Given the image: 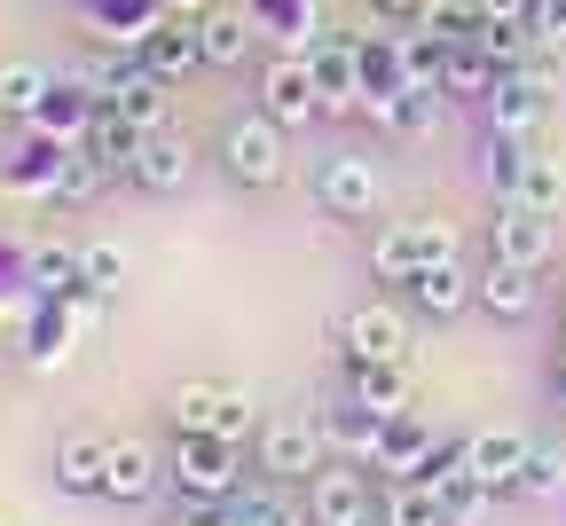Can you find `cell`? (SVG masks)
Here are the masks:
<instances>
[{
	"label": "cell",
	"mask_w": 566,
	"mask_h": 526,
	"mask_svg": "<svg viewBox=\"0 0 566 526\" xmlns=\"http://www.w3.org/2000/svg\"><path fill=\"white\" fill-rule=\"evenodd\" d=\"M174 487L197 495V503H229V495L244 487V472H237V440H229V432H181Z\"/></svg>",
	"instance_id": "1"
},
{
	"label": "cell",
	"mask_w": 566,
	"mask_h": 526,
	"mask_svg": "<svg viewBox=\"0 0 566 526\" xmlns=\"http://www.w3.org/2000/svg\"><path fill=\"white\" fill-rule=\"evenodd\" d=\"M221 166H229V181H244V189H275L283 181V126L260 111V118H237L229 134H221Z\"/></svg>",
	"instance_id": "2"
},
{
	"label": "cell",
	"mask_w": 566,
	"mask_h": 526,
	"mask_svg": "<svg viewBox=\"0 0 566 526\" xmlns=\"http://www.w3.org/2000/svg\"><path fill=\"white\" fill-rule=\"evenodd\" d=\"M323 448H331V432H323V424L283 417V424H268V432H260V472H268V480H283V487H292V480H315V472L331 464Z\"/></svg>",
	"instance_id": "3"
},
{
	"label": "cell",
	"mask_w": 566,
	"mask_h": 526,
	"mask_svg": "<svg viewBox=\"0 0 566 526\" xmlns=\"http://www.w3.org/2000/svg\"><path fill=\"white\" fill-rule=\"evenodd\" d=\"M370 518V464H323L307 480V526H363Z\"/></svg>",
	"instance_id": "4"
},
{
	"label": "cell",
	"mask_w": 566,
	"mask_h": 526,
	"mask_svg": "<svg viewBox=\"0 0 566 526\" xmlns=\"http://www.w3.org/2000/svg\"><path fill=\"white\" fill-rule=\"evenodd\" d=\"M441 260H457V236L441 229V220H409V229L378 236V275H386V283H409V275L441 267Z\"/></svg>",
	"instance_id": "5"
},
{
	"label": "cell",
	"mask_w": 566,
	"mask_h": 526,
	"mask_svg": "<svg viewBox=\"0 0 566 526\" xmlns=\"http://www.w3.org/2000/svg\"><path fill=\"white\" fill-rule=\"evenodd\" d=\"M260 111L275 126H307L323 111V87H315V63L307 55H275L268 63V80H260Z\"/></svg>",
	"instance_id": "6"
},
{
	"label": "cell",
	"mask_w": 566,
	"mask_h": 526,
	"mask_svg": "<svg viewBox=\"0 0 566 526\" xmlns=\"http://www.w3.org/2000/svg\"><path fill=\"white\" fill-rule=\"evenodd\" d=\"M174 424L181 432H229V440H244L252 432V393H237V386H181L174 393Z\"/></svg>",
	"instance_id": "7"
},
{
	"label": "cell",
	"mask_w": 566,
	"mask_h": 526,
	"mask_svg": "<svg viewBox=\"0 0 566 526\" xmlns=\"http://www.w3.org/2000/svg\"><path fill=\"white\" fill-rule=\"evenodd\" d=\"M142 63H150L166 87H181L189 71L205 63V24H197V17H158L150 40H142Z\"/></svg>",
	"instance_id": "8"
},
{
	"label": "cell",
	"mask_w": 566,
	"mask_h": 526,
	"mask_svg": "<svg viewBox=\"0 0 566 526\" xmlns=\"http://www.w3.org/2000/svg\"><path fill=\"white\" fill-rule=\"evenodd\" d=\"M495 260L504 267H543L551 260V212H535L527 197H504V212H495Z\"/></svg>",
	"instance_id": "9"
},
{
	"label": "cell",
	"mask_w": 566,
	"mask_h": 526,
	"mask_svg": "<svg viewBox=\"0 0 566 526\" xmlns=\"http://www.w3.org/2000/svg\"><path fill=\"white\" fill-rule=\"evenodd\" d=\"M346 361H409V315L401 307H354L346 315Z\"/></svg>",
	"instance_id": "10"
},
{
	"label": "cell",
	"mask_w": 566,
	"mask_h": 526,
	"mask_svg": "<svg viewBox=\"0 0 566 526\" xmlns=\"http://www.w3.org/2000/svg\"><path fill=\"white\" fill-rule=\"evenodd\" d=\"M315 63V87H323V111H363V48H346V40H315L307 48Z\"/></svg>",
	"instance_id": "11"
},
{
	"label": "cell",
	"mask_w": 566,
	"mask_h": 526,
	"mask_svg": "<svg viewBox=\"0 0 566 526\" xmlns=\"http://www.w3.org/2000/svg\"><path fill=\"white\" fill-rule=\"evenodd\" d=\"M543 80L535 71H495V87H488V118L504 126V134H535L543 126Z\"/></svg>",
	"instance_id": "12"
},
{
	"label": "cell",
	"mask_w": 566,
	"mask_h": 526,
	"mask_svg": "<svg viewBox=\"0 0 566 526\" xmlns=\"http://www.w3.org/2000/svg\"><path fill=\"white\" fill-rule=\"evenodd\" d=\"M401 291H409V307H417V315H433V323H449L457 307H472V298H480V283H464V267H457V260H441V267L409 275Z\"/></svg>",
	"instance_id": "13"
},
{
	"label": "cell",
	"mask_w": 566,
	"mask_h": 526,
	"mask_svg": "<svg viewBox=\"0 0 566 526\" xmlns=\"http://www.w3.org/2000/svg\"><path fill=\"white\" fill-rule=\"evenodd\" d=\"M323 204H331L338 220H370V212H378V173H370L363 158H331V166H323Z\"/></svg>",
	"instance_id": "14"
},
{
	"label": "cell",
	"mask_w": 566,
	"mask_h": 526,
	"mask_svg": "<svg viewBox=\"0 0 566 526\" xmlns=\"http://www.w3.org/2000/svg\"><path fill=\"white\" fill-rule=\"evenodd\" d=\"M103 495H111V503H150V495H158V456H150L142 440H111Z\"/></svg>",
	"instance_id": "15"
},
{
	"label": "cell",
	"mask_w": 566,
	"mask_h": 526,
	"mask_svg": "<svg viewBox=\"0 0 566 526\" xmlns=\"http://www.w3.org/2000/svg\"><path fill=\"white\" fill-rule=\"evenodd\" d=\"M80 149H95V158H103L111 173H134V149H142V126H134V118H126L118 103H95V118H87Z\"/></svg>",
	"instance_id": "16"
},
{
	"label": "cell",
	"mask_w": 566,
	"mask_h": 526,
	"mask_svg": "<svg viewBox=\"0 0 566 526\" xmlns=\"http://www.w3.org/2000/svg\"><path fill=\"white\" fill-rule=\"evenodd\" d=\"M480 307H488L495 323H527V315H535V267L488 260V275H480Z\"/></svg>",
	"instance_id": "17"
},
{
	"label": "cell",
	"mask_w": 566,
	"mask_h": 526,
	"mask_svg": "<svg viewBox=\"0 0 566 526\" xmlns=\"http://www.w3.org/2000/svg\"><path fill=\"white\" fill-rule=\"evenodd\" d=\"M134 181H142V189H158V197L181 189V181H189V141L166 134V126H158V134H142V149H134Z\"/></svg>",
	"instance_id": "18"
},
{
	"label": "cell",
	"mask_w": 566,
	"mask_h": 526,
	"mask_svg": "<svg viewBox=\"0 0 566 526\" xmlns=\"http://www.w3.org/2000/svg\"><path fill=\"white\" fill-rule=\"evenodd\" d=\"M346 378H354V401L378 409V417L409 409V361H346Z\"/></svg>",
	"instance_id": "19"
},
{
	"label": "cell",
	"mask_w": 566,
	"mask_h": 526,
	"mask_svg": "<svg viewBox=\"0 0 566 526\" xmlns=\"http://www.w3.org/2000/svg\"><path fill=\"white\" fill-rule=\"evenodd\" d=\"M527 448H535V440H520V432H472V472H480L495 495H504V487H520Z\"/></svg>",
	"instance_id": "20"
},
{
	"label": "cell",
	"mask_w": 566,
	"mask_h": 526,
	"mask_svg": "<svg viewBox=\"0 0 566 526\" xmlns=\"http://www.w3.org/2000/svg\"><path fill=\"white\" fill-rule=\"evenodd\" d=\"M424 456H433V440H424V424L401 409V417H386V440H378V472H394V480H417L424 472Z\"/></svg>",
	"instance_id": "21"
},
{
	"label": "cell",
	"mask_w": 566,
	"mask_h": 526,
	"mask_svg": "<svg viewBox=\"0 0 566 526\" xmlns=\"http://www.w3.org/2000/svg\"><path fill=\"white\" fill-rule=\"evenodd\" d=\"M24 275H32L40 298H80V291H87V260L63 252V244H40V252L24 260Z\"/></svg>",
	"instance_id": "22"
},
{
	"label": "cell",
	"mask_w": 566,
	"mask_h": 526,
	"mask_svg": "<svg viewBox=\"0 0 566 526\" xmlns=\"http://www.w3.org/2000/svg\"><path fill=\"white\" fill-rule=\"evenodd\" d=\"M103 472H111V440H63L55 448V480L71 495H103Z\"/></svg>",
	"instance_id": "23"
},
{
	"label": "cell",
	"mask_w": 566,
	"mask_h": 526,
	"mask_svg": "<svg viewBox=\"0 0 566 526\" xmlns=\"http://www.w3.org/2000/svg\"><path fill=\"white\" fill-rule=\"evenodd\" d=\"M386 526H449V503L433 480H394L386 495Z\"/></svg>",
	"instance_id": "24"
},
{
	"label": "cell",
	"mask_w": 566,
	"mask_h": 526,
	"mask_svg": "<svg viewBox=\"0 0 566 526\" xmlns=\"http://www.w3.org/2000/svg\"><path fill=\"white\" fill-rule=\"evenodd\" d=\"M323 432H331V440L346 448L354 464H378V440H386V417H378V409H363V401H346V409H338V417H331Z\"/></svg>",
	"instance_id": "25"
},
{
	"label": "cell",
	"mask_w": 566,
	"mask_h": 526,
	"mask_svg": "<svg viewBox=\"0 0 566 526\" xmlns=\"http://www.w3.org/2000/svg\"><path fill=\"white\" fill-rule=\"evenodd\" d=\"M87 118H95V87L80 80V87H48V103H40V118H32V126L63 141V134H87Z\"/></svg>",
	"instance_id": "26"
},
{
	"label": "cell",
	"mask_w": 566,
	"mask_h": 526,
	"mask_svg": "<svg viewBox=\"0 0 566 526\" xmlns=\"http://www.w3.org/2000/svg\"><path fill=\"white\" fill-rule=\"evenodd\" d=\"M441 87H449V95H488V87H495V63L480 55V40H449V55H441Z\"/></svg>",
	"instance_id": "27"
},
{
	"label": "cell",
	"mask_w": 566,
	"mask_h": 526,
	"mask_svg": "<svg viewBox=\"0 0 566 526\" xmlns=\"http://www.w3.org/2000/svg\"><path fill=\"white\" fill-rule=\"evenodd\" d=\"M48 71L40 63H0V111L9 118H40V103H48Z\"/></svg>",
	"instance_id": "28"
},
{
	"label": "cell",
	"mask_w": 566,
	"mask_h": 526,
	"mask_svg": "<svg viewBox=\"0 0 566 526\" xmlns=\"http://www.w3.org/2000/svg\"><path fill=\"white\" fill-rule=\"evenodd\" d=\"M103 181H111V166L95 158V149H63V173H55V204H87V197H103Z\"/></svg>",
	"instance_id": "29"
},
{
	"label": "cell",
	"mask_w": 566,
	"mask_h": 526,
	"mask_svg": "<svg viewBox=\"0 0 566 526\" xmlns=\"http://www.w3.org/2000/svg\"><path fill=\"white\" fill-rule=\"evenodd\" d=\"M441 503H449V526H480V518H488V503H495V487L464 464V472H449V480H441Z\"/></svg>",
	"instance_id": "30"
},
{
	"label": "cell",
	"mask_w": 566,
	"mask_h": 526,
	"mask_svg": "<svg viewBox=\"0 0 566 526\" xmlns=\"http://www.w3.org/2000/svg\"><path fill=\"white\" fill-rule=\"evenodd\" d=\"M378 118H386L394 134H433V126H441V87H401Z\"/></svg>",
	"instance_id": "31"
},
{
	"label": "cell",
	"mask_w": 566,
	"mask_h": 526,
	"mask_svg": "<svg viewBox=\"0 0 566 526\" xmlns=\"http://www.w3.org/2000/svg\"><path fill=\"white\" fill-rule=\"evenodd\" d=\"M205 24V63L212 71H237L244 63V48H252V24L244 17H197Z\"/></svg>",
	"instance_id": "32"
},
{
	"label": "cell",
	"mask_w": 566,
	"mask_h": 526,
	"mask_svg": "<svg viewBox=\"0 0 566 526\" xmlns=\"http://www.w3.org/2000/svg\"><path fill=\"white\" fill-rule=\"evenodd\" d=\"M118 111H126L142 134H158V126H166V80H158V71H142V80L118 95Z\"/></svg>",
	"instance_id": "33"
},
{
	"label": "cell",
	"mask_w": 566,
	"mask_h": 526,
	"mask_svg": "<svg viewBox=\"0 0 566 526\" xmlns=\"http://www.w3.org/2000/svg\"><path fill=\"white\" fill-rule=\"evenodd\" d=\"M229 518H237V526H300V511L283 503V495H268V487H252V495L237 487V495H229Z\"/></svg>",
	"instance_id": "34"
},
{
	"label": "cell",
	"mask_w": 566,
	"mask_h": 526,
	"mask_svg": "<svg viewBox=\"0 0 566 526\" xmlns=\"http://www.w3.org/2000/svg\"><path fill=\"white\" fill-rule=\"evenodd\" d=\"M566 487V448H527V464H520V495H558Z\"/></svg>",
	"instance_id": "35"
},
{
	"label": "cell",
	"mask_w": 566,
	"mask_h": 526,
	"mask_svg": "<svg viewBox=\"0 0 566 526\" xmlns=\"http://www.w3.org/2000/svg\"><path fill=\"white\" fill-rule=\"evenodd\" d=\"M488 181L504 189V197H520V181H527V158H520V134H504V126H495V141H488Z\"/></svg>",
	"instance_id": "36"
},
{
	"label": "cell",
	"mask_w": 566,
	"mask_h": 526,
	"mask_svg": "<svg viewBox=\"0 0 566 526\" xmlns=\"http://www.w3.org/2000/svg\"><path fill=\"white\" fill-rule=\"evenodd\" d=\"M520 197H527L535 212H551V204L566 197V181H558V166H551V158H527V181H520Z\"/></svg>",
	"instance_id": "37"
},
{
	"label": "cell",
	"mask_w": 566,
	"mask_h": 526,
	"mask_svg": "<svg viewBox=\"0 0 566 526\" xmlns=\"http://www.w3.org/2000/svg\"><path fill=\"white\" fill-rule=\"evenodd\" d=\"M80 260H87V291H118V275H126V252L118 244H87Z\"/></svg>",
	"instance_id": "38"
},
{
	"label": "cell",
	"mask_w": 566,
	"mask_h": 526,
	"mask_svg": "<svg viewBox=\"0 0 566 526\" xmlns=\"http://www.w3.org/2000/svg\"><path fill=\"white\" fill-rule=\"evenodd\" d=\"M480 24H535V0H472Z\"/></svg>",
	"instance_id": "39"
},
{
	"label": "cell",
	"mask_w": 566,
	"mask_h": 526,
	"mask_svg": "<svg viewBox=\"0 0 566 526\" xmlns=\"http://www.w3.org/2000/svg\"><path fill=\"white\" fill-rule=\"evenodd\" d=\"M63 338H71V330H63V315H55V323H40V330H32V361H63V354H71Z\"/></svg>",
	"instance_id": "40"
},
{
	"label": "cell",
	"mask_w": 566,
	"mask_h": 526,
	"mask_svg": "<svg viewBox=\"0 0 566 526\" xmlns=\"http://www.w3.org/2000/svg\"><path fill=\"white\" fill-rule=\"evenodd\" d=\"M535 40H566V0H535Z\"/></svg>",
	"instance_id": "41"
},
{
	"label": "cell",
	"mask_w": 566,
	"mask_h": 526,
	"mask_svg": "<svg viewBox=\"0 0 566 526\" xmlns=\"http://www.w3.org/2000/svg\"><path fill=\"white\" fill-rule=\"evenodd\" d=\"M378 9H394V17H401V9H433V0H378Z\"/></svg>",
	"instance_id": "42"
},
{
	"label": "cell",
	"mask_w": 566,
	"mask_h": 526,
	"mask_svg": "<svg viewBox=\"0 0 566 526\" xmlns=\"http://www.w3.org/2000/svg\"><path fill=\"white\" fill-rule=\"evenodd\" d=\"M363 526H386V511H370V518H363Z\"/></svg>",
	"instance_id": "43"
}]
</instances>
